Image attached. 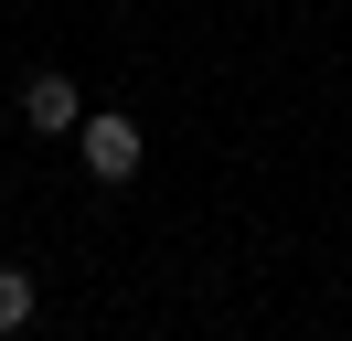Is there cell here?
<instances>
[{
	"label": "cell",
	"instance_id": "6da1fadb",
	"mask_svg": "<svg viewBox=\"0 0 352 341\" xmlns=\"http://www.w3.org/2000/svg\"><path fill=\"white\" fill-rule=\"evenodd\" d=\"M75 149H86V182H139V160H150L139 118H118V107H96V118L75 128Z\"/></svg>",
	"mask_w": 352,
	"mask_h": 341
},
{
	"label": "cell",
	"instance_id": "7a4b0ae2",
	"mask_svg": "<svg viewBox=\"0 0 352 341\" xmlns=\"http://www.w3.org/2000/svg\"><path fill=\"white\" fill-rule=\"evenodd\" d=\"M22 118H32V128H86V96H75V75H32V85H22Z\"/></svg>",
	"mask_w": 352,
	"mask_h": 341
},
{
	"label": "cell",
	"instance_id": "3957f363",
	"mask_svg": "<svg viewBox=\"0 0 352 341\" xmlns=\"http://www.w3.org/2000/svg\"><path fill=\"white\" fill-rule=\"evenodd\" d=\"M0 331H32V277L0 267Z\"/></svg>",
	"mask_w": 352,
	"mask_h": 341
}]
</instances>
